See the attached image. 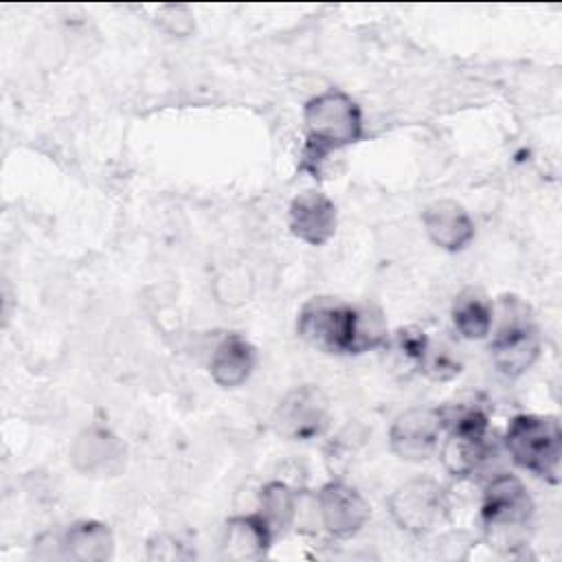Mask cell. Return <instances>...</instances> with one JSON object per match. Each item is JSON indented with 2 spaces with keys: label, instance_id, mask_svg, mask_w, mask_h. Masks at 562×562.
<instances>
[{
  "label": "cell",
  "instance_id": "6",
  "mask_svg": "<svg viewBox=\"0 0 562 562\" xmlns=\"http://www.w3.org/2000/svg\"><path fill=\"white\" fill-rule=\"evenodd\" d=\"M329 424V404L321 389L303 384L285 393L277 404L274 426L292 441H310L325 432Z\"/></svg>",
  "mask_w": 562,
  "mask_h": 562
},
{
  "label": "cell",
  "instance_id": "21",
  "mask_svg": "<svg viewBox=\"0 0 562 562\" xmlns=\"http://www.w3.org/2000/svg\"><path fill=\"white\" fill-rule=\"evenodd\" d=\"M395 347L411 364H415L419 369V364L430 347V338L419 327H402L395 334Z\"/></svg>",
  "mask_w": 562,
  "mask_h": 562
},
{
  "label": "cell",
  "instance_id": "13",
  "mask_svg": "<svg viewBox=\"0 0 562 562\" xmlns=\"http://www.w3.org/2000/svg\"><path fill=\"white\" fill-rule=\"evenodd\" d=\"M274 531L261 514L233 516L222 531V555L228 560H257L266 555Z\"/></svg>",
  "mask_w": 562,
  "mask_h": 562
},
{
  "label": "cell",
  "instance_id": "12",
  "mask_svg": "<svg viewBox=\"0 0 562 562\" xmlns=\"http://www.w3.org/2000/svg\"><path fill=\"white\" fill-rule=\"evenodd\" d=\"M428 239L448 252L463 250L474 239V222L470 213L454 200H437L422 213Z\"/></svg>",
  "mask_w": 562,
  "mask_h": 562
},
{
  "label": "cell",
  "instance_id": "14",
  "mask_svg": "<svg viewBox=\"0 0 562 562\" xmlns=\"http://www.w3.org/2000/svg\"><path fill=\"white\" fill-rule=\"evenodd\" d=\"M255 347L239 334H228L224 336L213 356H211V378L224 386V389H235L239 384H244L252 369H255Z\"/></svg>",
  "mask_w": 562,
  "mask_h": 562
},
{
  "label": "cell",
  "instance_id": "19",
  "mask_svg": "<svg viewBox=\"0 0 562 562\" xmlns=\"http://www.w3.org/2000/svg\"><path fill=\"white\" fill-rule=\"evenodd\" d=\"M217 301L226 305H239L252 294V277L246 268H228L215 279Z\"/></svg>",
  "mask_w": 562,
  "mask_h": 562
},
{
  "label": "cell",
  "instance_id": "23",
  "mask_svg": "<svg viewBox=\"0 0 562 562\" xmlns=\"http://www.w3.org/2000/svg\"><path fill=\"white\" fill-rule=\"evenodd\" d=\"M191 555H193V551H189L187 544H182L178 538H173L169 533H156L147 542L149 560H169L171 562V560H187Z\"/></svg>",
  "mask_w": 562,
  "mask_h": 562
},
{
  "label": "cell",
  "instance_id": "10",
  "mask_svg": "<svg viewBox=\"0 0 562 562\" xmlns=\"http://www.w3.org/2000/svg\"><path fill=\"white\" fill-rule=\"evenodd\" d=\"M70 461L81 474L114 476L125 465V446L112 430L88 426L70 443Z\"/></svg>",
  "mask_w": 562,
  "mask_h": 562
},
{
  "label": "cell",
  "instance_id": "11",
  "mask_svg": "<svg viewBox=\"0 0 562 562\" xmlns=\"http://www.w3.org/2000/svg\"><path fill=\"white\" fill-rule=\"evenodd\" d=\"M288 224L296 239L310 246H323L336 233V204L321 191H303L290 202Z\"/></svg>",
  "mask_w": 562,
  "mask_h": 562
},
{
  "label": "cell",
  "instance_id": "9",
  "mask_svg": "<svg viewBox=\"0 0 562 562\" xmlns=\"http://www.w3.org/2000/svg\"><path fill=\"white\" fill-rule=\"evenodd\" d=\"M316 507L321 527L334 538L356 536L371 514L364 496L342 481L325 483L316 494Z\"/></svg>",
  "mask_w": 562,
  "mask_h": 562
},
{
  "label": "cell",
  "instance_id": "1",
  "mask_svg": "<svg viewBox=\"0 0 562 562\" xmlns=\"http://www.w3.org/2000/svg\"><path fill=\"white\" fill-rule=\"evenodd\" d=\"M299 336L323 353L351 356L386 342V321L375 305H351L318 296L303 305L296 318Z\"/></svg>",
  "mask_w": 562,
  "mask_h": 562
},
{
  "label": "cell",
  "instance_id": "7",
  "mask_svg": "<svg viewBox=\"0 0 562 562\" xmlns=\"http://www.w3.org/2000/svg\"><path fill=\"white\" fill-rule=\"evenodd\" d=\"M443 435V419L439 408L419 406L408 408L395 417L389 430L391 450L404 461H426L439 446Z\"/></svg>",
  "mask_w": 562,
  "mask_h": 562
},
{
  "label": "cell",
  "instance_id": "2",
  "mask_svg": "<svg viewBox=\"0 0 562 562\" xmlns=\"http://www.w3.org/2000/svg\"><path fill=\"white\" fill-rule=\"evenodd\" d=\"M305 149L301 169L318 176L327 154L353 145L364 134L360 105L340 90H325L303 108Z\"/></svg>",
  "mask_w": 562,
  "mask_h": 562
},
{
  "label": "cell",
  "instance_id": "16",
  "mask_svg": "<svg viewBox=\"0 0 562 562\" xmlns=\"http://www.w3.org/2000/svg\"><path fill=\"white\" fill-rule=\"evenodd\" d=\"M439 450L446 470L459 479L472 476L492 457V443L487 435L446 432V439L441 441Z\"/></svg>",
  "mask_w": 562,
  "mask_h": 562
},
{
  "label": "cell",
  "instance_id": "20",
  "mask_svg": "<svg viewBox=\"0 0 562 562\" xmlns=\"http://www.w3.org/2000/svg\"><path fill=\"white\" fill-rule=\"evenodd\" d=\"M419 371L424 375H428L430 380L443 382V380L454 378L461 371V362L446 347H435L430 342V347H428V351H426V356L419 364Z\"/></svg>",
  "mask_w": 562,
  "mask_h": 562
},
{
  "label": "cell",
  "instance_id": "17",
  "mask_svg": "<svg viewBox=\"0 0 562 562\" xmlns=\"http://www.w3.org/2000/svg\"><path fill=\"white\" fill-rule=\"evenodd\" d=\"M452 323L468 340L485 338L494 325V305L479 290H463L452 303Z\"/></svg>",
  "mask_w": 562,
  "mask_h": 562
},
{
  "label": "cell",
  "instance_id": "22",
  "mask_svg": "<svg viewBox=\"0 0 562 562\" xmlns=\"http://www.w3.org/2000/svg\"><path fill=\"white\" fill-rule=\"evenodd\" d=\"M158 24L169 33V35H178L184 37L193 31V15L184 4H165L160 7L158 13Z\"/></svg>",
  "mask_w": 562,
  "mask_h": 562
},
{
  "label": "cell",
  "instance_id": "3",
  "mask_svg": "<svg viewBox=\"0 0 562 562\" xmlns=\"http://www.w3.org/2000/svg\"><path fill=\"white\" fill-rule=\"evenodd\" d=\"M496 327L490 342L496 369L507 378H518L533 367L540 356V329L531 307L509 294L501 296L496 310Z\"/></svg>",
  "mask_w": 562,
  "mask_h": 562
},
{
  "label": "cell",
  "instance_id": "18",
  "mask_svg": "<svg viewBox=\"0 0 562 562\" xmlns=\"http://www.w3.org/2000/svg\"><path fill=\"white\" fill-rule=\"evenodd\" d=\"M296 501H299V494L290 485L281 481H272L259 494V514L274 533L285 531L288 527L294 525Z\"/></svg>",
  "mask_w": 562,
  "mask_h": 562
},
{
  "label": "cell",
  "instance_id": "4",
  "mask_svg": "<svg viewBox=\"0 0 562 562\" xmlns=\"http://www.w3.org/2000/svg\"><path fill=\"white\" fill-rule=\"evenodd\" d=\"M505 448L512 461L549 481H560V461H562V430L555 417L542 415H516L505 430Z\"/></svg>",
  "mask_w": 562,
  "mask_h": 562
},
{
  "label": "cell",
  "instance_id": "5",
  "mask_svg": "<svg viewBox=\"0 0 562 562\" xmlns=\"http://www.w3.org/2000/svg\"><path fill=\"white\" fill-rule=\"evenodd\" d=\"M391 518L411 533H428L446 514V494L432 479H411L389 498Z\"/></svg>",
  "mask_w": 562,
  "mask_h": 562
},
{
  "label": "cell",
  "instance_id": "8",
  "mask_svg": "<svg viewBox=\"0 0 562 562\" xmlns=\"http://www.w3.org/2000/svg\"><path fill=\"white\" fill-rule=\"evenodd\" d=\"M531 516L533 498L518 476L498 474L485 485L481 518L487 529H520L531 520Z\"/></svg>",
  "mask_w": 562,
  "mask_h": 562
},
{
  "label": "cell",
  "instance_id": "15",
  "mask_svg": "<svg viewBox=\"0 0 562 562\" xmlns=\"http://www.w3.org/2000/svg\"><path fill=\"white\" fill-rule=\"evenodd\" d=\"M61 558L77 562H103L112 558L114 538L108 525L99 520H77L72 522L59 540Z\"/></svg>",
  "mask_w": 562,
  "mask_h": 562
}]
</instances>
